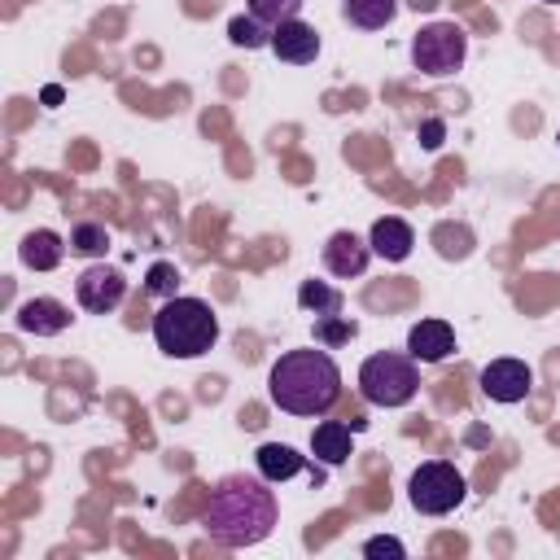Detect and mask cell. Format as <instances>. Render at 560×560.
I'll return each instance as SVG.
<instances>
[{
    "instance_id": "9",
    "label": "cell",
    "mask_w": 560,
    "mask_h": 560,
    "mask_svg": "<svg viewBox=\"0 0 560 560\" xmlns=\"http://www.w3.org/2000/svg\"><path fill=\"white\" fill-rule=\"evenodd\" d=\"M319 258H324V271H328V276H337V280H354V276L368 271L372 245H368L363 236H354L350 228H341V232H332V236L324 241Z\"/></svg>"
},
{
    "instance_id": "16",
    "label": "cell",
    "mask_w": 560,
    "mask_h": 560,
    "mask_svg": "<svg viewBox=\"0 0 560 560\" xmlns=\"http://www.w3.org/2000/svg\"><path fill=\"white\" fill-rule=\"evenodd\" d=\"M254 464H258V472L276 486V481L298 477V472L306 468V455H298V451H293V446H284V442H262V446L254 451Z\"/></svg>"
},
{
    "instance_id": "8",
    "label": "cell",
    "mask_w": 560,
    "mask_h": 560,
    "mask_svg": "<svg viewBox=\"0 0 560 560\" xmlns=\"http://www.w3.org/2000/svg\"><path fill=\"white\" fill-rule=\"evenodd\" d=\"M477 385H481V394H486L490 402L512 407V402L529 398V389H534V368H529L525 359H490V363L481 368Z\"/></svg>"
},
{
    "instance_id": "23",
    "label": "cell",
    "mask_w": 560,
    "mask_h": 560,
    "mask_svg": "<svg viewBox=\"0 0 560 560\" xmlns=\"http://www.w3.org/2000/svg\"><path fill=\"white\" fill-rule=\"evenodd\" d=\"M302 4H306V0H249V13H254L258 22H267V26H280V22L298 18Z\"/></svg>"
},
{
    "instance_id": "21",
    "label": "cell",
    "mask_w": 560,
    "mask_h": 560,
    "mask_svg": "<svg viewBox=\"0 0 560 560\" xmlns=\"http://www.w3.org/2000/svg\"><path fill=\"white\" fill-rule=\"evenodd\" d=\"M175 289H179V267L175 262H166V258H158L149 271H144V293H153V298H175Z\"/></svg>"
},
{
    "instance_id": "19",
    "label": "cell",
    "mask_w": 560,
    "mask_h": 560,
    "mask_svg": "<svg viewBox=\"0 0 560 560\" xmlns=\"http://www.w3.org/2000/svg\"><path fill=\"white\" fill-rule=\"evenodd\" d=\"M109 249V228L96 223V219H79L70 228V254H83V258H101Z\"/></svg>"
},
{
    "instance_id": "3",
    "label": "cell",
    "mask_w": 560,
    "mask_h": 560,
    "mask_svg": "<svg viewBox=\"0 0 560 560\" xmlns=\"http://www.w3.org/2000/svg\"><path fill=\"white\" fill-rule=\"evenodd\" d=\"M153 341L171 359H197L219 341V315L206 298H166L153 311Z\"/></svg>"
},
{
    "instance_id": "14",
    "label": "cell",
    "mask_w": 560,
    "mask_h": 560,
    "mask_svg": "<svg viewBox=\"0 0 560 560\" xmlns=\"http://www.w3.org/2000/svg\"><path fill=\"white\" fill-rule=\"evenodd\" d=\"M66 245H70V241H61L52 228H35V232L22 236L18 258H22V267H31V271H52V267H61Z\"/></svg>"
},
{
    "instance_id": "10",
    "label": "cell",
    "mask_w": 560,
    "mask_h": 560,
    "mask_svg": "<svg viewBox=\"0 0 560 560\" xmlns=\"http://www.w3.org/2000/svg\"><path fill=\"white\" fill-rule=\"evenodd\" d=\"M271 52L289 66H311L319 57V31L302 18H289V22L271 26Z\"/></svg>"
},
{
    "instance_id": "11",
    "label": "cell",
    "mask_w": 560,
    "mask_h": 560,
    "mask_svg": "<svg viewBox=\"0 0 560 560\" xmlns=\"http://www.w3.org/2000/svg\"><path fill=\"white\" fill-rule=\"evenodd\" d=\"M70 306L66 302H57V298H26L18 311H13V324L22 328V332H35V337H57V332H66L70 328Z\"/></svg>"
},
{
    "instance_id": "7",
    "label": "cell",
    "mask_w": 560,
    "mask_h": 560,
    "mask_svg": "<svg viewBox=\"0 0 560 560\" xmlns=\"http://www.w3.org/2000/svg\"><path fill=\"white\" fill-rule=\"evenodd\" d=\"M74 298H79V306H83L88 315H109V311L122 306V298H127V276H122L118 267H109V262H92V267L79 271Z\"/></svg>"
},
{
    "instance_id": "1",
    "label": "cell",
    "mask_w": 560,
    "mask_h": 560,
    "mask_svg": "<svg viewBox=\"0 0 560 560\" xmlns=\"http://www.w3.org/2000/svg\"><path fill=\"white\" fill-rule=\"evenodd\" d=\"M201 525L219 547H232V551L262 542L276 529V490H271V481L262 472L258 477H245V472L223 477L210 490V508H206Z\"/></svg>"
},
{
    "instance_id": "4",
    "label": "cell",
    "mask_w": 560,
    "mask_h": 560,
    "mask_svg": "<svg viewBox=\"0 0 560 560\" xmlns=\"http://www.w3.org/2000/svg\"><path fill=\"white\" fill-rule=\"evenodd\" d=\"M416 389H420V372L407 350H376L359 363V394L372 407H407Z\"/></svg>"
},
{
    "instance_id": "6",
    "label": "cell",
    "mask_w": 560,
    "mask_h": 560,
    "mask_svg": "<svg viewBox=\"0 0 560 560\" xmlns=\"http://www.w3.org/2000/svg\"><path fill=\"white\" fill-rule=\"evenodd\" d=\"M464 57H468V35L459 22H429L411 35V66L420 74H433V79L455 74Z\"/></svg>"
},
{
    "instance_id": "5",
    "label": "cell",
    "mask_w": 560,
    "mask_h": 560,
    "mask_svg": "<svg viewBox=\"0 0 560 560\" xmlns=\"http://www.w3.org/2000/svg\"><path fill=\"white\" fill-rule=\"evenodd\" d=\"M468 481L451 459H424L411 477H407V499L420 516H446L464 503Z\"/></svg>"
},
{
    "instance_id": "2",
    "label": "cell",
    "mask_w": 560,
    "mask_h": 560,
    "mask_svg": "<svg viewBox=\"0 0 560 560\" xmlns=\"http://www.w3.org/2000/svg\"><path fill=\"white\" fill-rule=\"evenodd\" d=\"M267 394L289 416H324L341 398V368L328 350H284L267 372Z\"/></svg>"
},
{
    "instance_id": "26",
    "label": "cell",
    "mask_w": 560,
    "mask_h": 560,
    "mask_svg": "<svg viewBox=\"0 0 560 560\" xmlns=\"http://www.w3.org/2000/svg\"><path fill=\"white\" fill-rule=\"evenodd\" d=\"M556 140H560V131H556Z\"/></svg>"
},
{
    "instance_id": "25",
    "label": "cell",
    "mask_w": 560,
    "mask_h": 560,
    "mask_svg": "<svg viewBox=\"0 0 560 560\" xmlns=\"http://www.w3.org/2000/svg\"><path fill=\"white\" fill-rule=\"evenodd\" d=\"M542 4H560V0H542Z\"/></svg>"
},
{
    "instance_id": "13",
    "label": "cell",
    "mask_w": 560,
    "mask_h": 560,
    "mask_svg": "<svg viewBox=\"0 0 560 560\" xmlns=\"http://www.w3.org/2000/svg\"><path fill=\"white\" fill-rule=\"evenodd\" d=\"M368 245H372V254H381L385 262H402V258L411 254V245H416V232H411V223H407V219L385 214V219H376V223H372Z\"/></svg>"
},
{
    "instance_id": "15",
    "label": "cell",
    "mask_w": 560,
    "mask_h": 560,
    "mask_svg": "<svg viewBox=\"0 0 560 560\" xmlns=\"http://www.w3.org/2000/svg\"><path fill=\"white\" fill-rule=\"evenodd\" d=\"M350 438H354V424H341V420H319L315 433H311V455L328 468L346 464L350 459Z\"/></svg>"
},
{
    "instance_id": "18",
    "label": "cell",
    "mask_w": 560,
    "mask_h": 560,
    "mask_svg": "<svg viewBox=\"0 0 560 560\" xmlns=\"http://www.w3.org/2000/svg\"><path fill=\"white\" fill-rule=\"evenodd\" d=\"M298 302H302V311H311V315H337L341 311V289H332L328 280H302L298 284Z\"/></svg>"
},
{
    "instance_id": "12",
    "label": "cell",
    "mask_w": 560,
    "mask_h": 560,
    "mask_svg": "<svg viewBox=\"0 0 560 560\" xmlns=\"http://www.w3.org/2000/svg\"><path fill=\"white\" fill-rule=\"evenodd\" d=\"M455 350V328L446 319H420L407 328V354L416 363H442Z\"/></svg>"
},
{
    "instance_id": "22",
    "label": "cell",
    "mask_w": 560,
    "mask_h": 560,
    "mask_svg": "<svg viewBox=\"0 0 560 560\" xmlns=\"http://www.w3.org/2000/svg\"><path fill=\"white\" fill-rule=\"evenodd\" d=\"M354 332H359V324L346 319L341 311H337V315H315V341H319V346H341V341H350Z\"/></svg>"
},
{
    "instance_id": "24",
    "label": "cell",
    "mask_w": 560,
    "mask_h": 560,
    "mask_svg": "<svg viewBox=\"0 0 560 560\" xmlns=\"http://www.w3.org/2000/svg\"><path fill=\"white\" fill-rule=\"evenodd\" d=\"M363 556H368V560H381V556L402 560V556H407V547H402L394 534H376V538H368V542H363Z\"/></svg>"
},
{
    "instance_id": "20",
    "label": "cell",
    "mask_w": 560,
    "mask_h": 560,
    "mask_svg": "<svg viewBox=\"0 0 560 560\" xmlns=\"http://www.w3.org/2000/svg\"><path fill=\"white\" fill-rule=\"evenodd\" d=\"M228 39H232L236 48H271V26L258 22L254 13H236V18L228 22Z\"/></svg>"
},
{
    "instance_id": "17",
    "label": "cell",
    "mask_w": 560,
    "mask_h": 560,
    "mask_svg": "<svg viewBox=\"0 0 560 560\" xmlns=\"http://www.w3.org/2000/svg\"><path fill=\"white\" fill-rule=\"evenodd\" d=\"M341 18L359 31H381L398 18V0H346L341 4Z\"/></svg>"
}]
</instances>
